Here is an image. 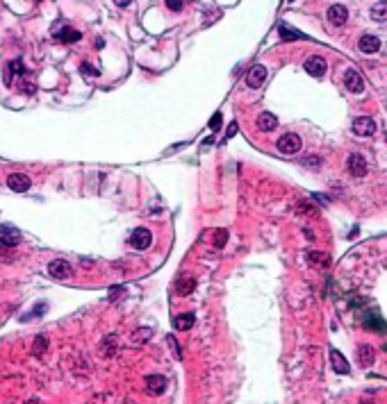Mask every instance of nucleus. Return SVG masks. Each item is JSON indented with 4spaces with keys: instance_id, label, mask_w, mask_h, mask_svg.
Wrapping results in <instances>:
<instances>
[{
    "instance_id": "412c9836",
    "label": "nucleus",
    "mask_w": 387,
    "mask_h": 404,
    "mask_svg": "<svg viewBox=\"0 0 387 404\" xmlns=\"http://www.w3.org/2000/svg\"><path fill=\"white\" fill-rule=\"evenodd\" d=\"M280 36L285 39V41H296V39H305V34H301L298 30H292L289 25L280 23Z\"/></svg>"
},
{
    "instance_id": "1a4fd4ad",
    "label": "nucleus",
    "mask_w": 387,
    "mask_h": 404,
    "mask_svg": "<svg viewBox=\"0 0 387 404\" xmlns=\"http://www.w3.org/2000/svg\"><path fill=\"white\" fill-rule=\"evenodd\" d=\"M0 243L7 248H14L21 243V232H18L16 227H12V225H2L0 227Z\"/></svg>"
},
{
    "instance_id": "9b49d317",
    "label": "nucleus",
    "mask_w": 387,
    "mask_h": 404,
    "mask_svg": "<svg viewBox=\"0 0 387 404\" xmlns=\"http://www.w3.org/2000/svg\"><path fill=\"white\" fill-rule=\"evenodd\" d=\"M357 48H360L364 55H374V53H378V50H381V39H378V36H374V34H364V36H360Z\"/></svg>"
},
{
    "instance_id": "a878e982",
    "label": "nucleus",
    "mask_w": 387,
    "mask_h": 404,
    "mask_svg": "<svg viewBox=\"0 0 387 404\" xmlns=\"http://www.w3.org/2000/svg\"><path fill=\"white\" fill-rule=\"evenodd\" d=\"M46 345H48V339H46V336H36L32 352H35V354H43V352H46Z\"/></svg>"
},
{
    "instance_id": "6e6552de",
    "label": "nucleus",
    "mask_w": 387,
    "mask_h": 404,
    "mask_svg": "<svg viewBox=\"0 0 387 404\" xmlns=\"http://www.w3.org/2000/svg\"><path fill=\"white\" fill-rule=\"evenodd\" d=\"M7 186L16 191V193H25L28 188H30V177L25 175V173H12V175L7 177Z\"/></svg>"
},
{
    "instance_id": "f257e3e1",
    "label": "nucleus",
    "mask_w": 387,
    "mask_h": 404,
    "mask_svg": "<svg viewBox=\"0 0 387 404\" xmlns=\"http://www.w3.org/2000/svg\"><path fill=\"white\" fill-rule=\"evenodd\" d=\"M278 150L282 155H296L298 150H301V136L298 134H282L278 139Z\"/></svg>"
},
{
    "instance_id": "72a5a7b5",
    "label": "nucleus",
    "mask_w": 387,
    "mask_h": 404,
    "mask_svg": "<svg viewBox=\"0 0 387 404\" xmlns=\"http://www.w3.org/2000/svg\"><path fill=\"white\" fill-rule=\"evenodd\" d=\"M35 2H39V0H35Z\"/></svg>"
},
{
    "instance_id": "39448f33",
    "label": "nucleus",
    "mask_w": 387,
    "mask_h": 404,
    "mask_svg": "<svg viewBox=\"0 0 387 404\" xmlns=\"http://www.w3.org/2000/svg\"><path fill=\"white\" fill-rule=\"evenodd\" d=\"M48 273H50V277H53V280H69V277L73 275V268H71V264H69V261L57 259V261H50Z\"/></svg>"
},
{
    "instance_id": "5701e85b",
    "label": "nucleus",
    "mask_w": 387,
    "mask_h": 404,
    "mask_svg": "<svg viewBox=\"0 0 387 404\" xmlns=\"http://www.w3.org/2000/svg\"><path fill=\"white\" fill-rule=\"evenodd\" d=\"M364 327H369V329H376L378 327V332H385V322L381 320L378 316H364Z\"/></svg>"
},
{
    "instance_id": "c756f323",
    "label": "nucleus",
    "mask_w": 387,
    "mask_h": 404,
    "mask_svg": "<svg viewBox=\"0 0 387 404\" xmlns=\"http://www.w3.org/2000/svg\"><path fill=\"white\" fill-rule=\"evenodd\" d=\"M80 68H82V73H84V75H91V77H94V75H98V70H96L91 64H87V62H84V64L80 66Z\"/></svg>"
},
{
    "instance_id": "dca6fc26",
    "label": "nucleus",
    "mask_w": 387,
    "mask_h": 404,
    "mask_svg": "<svg viewBox=\"0 0 387 404\" xmlns=\"http://www.w3.org/2000/svg\"><path fill=\"white\" fill-rule=\"evenodd\" d=\"M330 361H333L335 373H340V375H349V373H351V368H349V361H346L344 354H340L337 350L330 352Z\"/></svg>"
},
{
    "instance_id": "cd10ccee",
    "label": "nucleus",
    "mask_w": 387,
    "mask_h": 404,
    "mask_svg": "<svg viewBox=\"0 0 387 404\" xmlns=\"http://www.w3.org/2000/svg\"><path fill=\"white\" fill-rule=\"evenodd\" d=\"M167 343L171 345L173 354H176V359H182V352H180V345H178V341H176V336H167Z\"/></svg>"
},
{
    "instance_id": "4be33fe9",
    "label": "nucleus",
    "mask_w": 387,
    "mask_h": 404,
    "mask_svg": "<svg viewBox=\"0 0 387 404\" xmlns=\"http://www.w3.org/2000/svg\"><path fill=\"white\" fill-rule=\"evenodd\" d=\"M150 334H153V332H150L148 327H141V329H137V332H135V334H132V343H135V345H141V343H146V341L150 339Z\"/></svg>"
},
{
    "instance_id": "2f4dec72",
    "label": "nucleus",
    "mask_w": 387,
    "mask_h": 404,
    "mask_svg": "<svg viewBox=\"0 0 387 404\" xmlns=\"http://www.w3.org/2000/svg\"><path fill=\"white\" fill-rule=\"evenodd\" d=\"M235 134H237V123H230V127H228V132H226V139H232Z\"/></svg>"
},
{
    "instance_id": "393cba45",
    "label": "nucleus",
    "mask_w": 387,
    "mask_h": 404,
    "mask_svg": "<svg viewBox=\"0 0 387 404\" xmlns=\"http://www.w3.org/2000/svg\"><path fill=\"white\" fill-rule=\"evenodd\" d=\"M194 286H196V281L191 280V277H187V280H180V281H178V293H180V295H189V293L194 291Z\"/></svg>"
},
{
    "instance_id": "f03ea898",
    "label": "nucleus",
    "mask_w": 387,
    "mask_h": 404,
    "mask_svg": "<svg viewBox=\"0 0 387 404\" xmlns=\"http://www.w3.org/2000/svg\"><path fill=\"white\" fill-rule=\"evenodd\" d=\"M353 132L357 136H374L376 134V121L371 116H357L353 121Z\"/></svg>"
},
{
    "instance_id": "0eeeda50",
    "label": "nucleus",
    "mask_w": 387,
    "mask_h": 404,
    "mask_svg": "<svg viewBox=\"0 0 387 404\" xmlns=\"http://www.w3.org/2000/svg\"><path fill=\"white\" fill-rule=\"evenodd\" d=\"M264 80H267V68L262 64H255L248 70V75H246V84L250 89H260L264 84Z\"/></svg>"
},
{
    "instance_id": "ddd939ff",
    "label": "nucleus",
    "mask_w": 387,
    "mask_h": 404,
    "mask_svg": "<svg viewBox=\"0 0 387 404\" xmlns=\"http://www.w3.org/2000/svg\"><path fill=\"white\" fill-rule=\"evenodd\" d=\"M328 21L333 25H344L349 21V9L344 5H333L328 9Z\"/></svg>"
},
{
    "instance_id": "2eb2a0df",
    "label": "nucleus",
    "mask_w": 387,
    "mask_h": 404,
    "mask_svg": "<svg viewBox=\"0 0 387 404\" xmlns=\"http://www.w3.org/2000/svg\"><path fill=\"white\" fill-rule=\"evenodd\" d=\"M355 357H357V361H360V366H371L374 363V359H376V350L371 345H360L355 350Z\"/></svg>"
},
{
    "instance_id": "7c9ffc66",
    "label": "nucleus",
    "mask_w": 387,
    "mask_h": 404,
    "mask_svg": "<svg viewBox=\"0 0 387 404\" xmlns=\"http://www.w3.org/2000/svg\"><path fill=\"white\" fill-rule=\"evenodd\" d=\"M221 125V114H214L212 116V121H210V129H216Z\"/></svg>"
},
{
    "instance_id": "20e7f679",
    "label": "nucleus",
    "mask_w": 387,
    "mask_h": 404,
    "mask_svg": "<svg viewBox=\"0 0 387 404\" xmlns=\"http://www.w3.org/2000/svg\"><path fill=\"white\" fill-rule=\"evenodd\" d=\"M53 36H55V39H60L62 43H75V41H80V39H82V34H80L77 30L66 28V25H62V23H60V25L55 23Z\"/></svg>"
},
{
    "instance_id": "c85d7f7f",
    "label": "nucleus",
    "mask_w": 387,
    "mask_h": 404,
    "mask_svg": "<svg viewBox=\"0 0 387 404\" xmlns=\"http://www.w3.org/2000/svg\"><path fill=\"white\" fill-rule=\"evenodd\" d=\"M167 7L171 12H180L182 9V0H167Z\"/></svg>"
},
{
    "instance_id": "b1692460",
    "label": "nucleus",
    "mask_w": 387,
    "mask_h": 404,
    "mask_svg": "<svg viewBox=\"0 0 387 404\" xmlns=\"http://www.w3.org/2000/svg\"><path fill=\"white\" fill-rule=\"evenodd\" d=\"M308 259H310V261H312L315 266H323V268L330 264V257H328V254H321V252H310Z\"/></svg>"
},
{
    "instance_id": "a211bd4d",
    "label": "nucleus",
    "mask_w": 387,
    "mask_h": 404,
    "mask_svg": "<svg viewBox=\"0 0 387 404\" xmlns=\"http://www.w3.org/2000/svg\"><path fill=\"white\" fill-rule=\"evenodd\" d=\"M12 73H14V75H23V73H25V66H23V62H21V59H12V62L7 64V68H5V84H12Z\"/></svg>"
},
{
    "instance_id": "aec40b11",
    "label": "nucleus",
    "mask_w": 387,
    "mask_h": 404,
    "mask_svg": "<svg viewBox=\"0 0 387 404\" xmlns=\"http://www.w3.org/2000/svg\"><path fill=\"white\" fill-rule=\"evenodd\" d=\"M371 18L378 21V23H385L387 21V2L385 0H383V2H376V5L371 7Z\"/></svg>"
},
{
    "instance_id": "6ab92c4d",
    "label": "nucleus",
    "mask_w": 387,
    "mask_h": 404,
    "mask_svg": "<svg viewBox=\"0 0 387 404\" xmlns=\"http://www.w3.org/2000/svg\"><path fill=\"white\" fill-rule=\"evenodd\" d=\"M194 322H196V316H194V313H180V316H176L173 325H176V329L185 332V329H191V327H194Z\"/></svg>"
},
{
    "instance_id": "f8f14e48",
    "label": "nucleus",
    "mask_w": 387,
    "mask_h": 404,
    "mask_svg": "<svg viewBox=\"0 0 387 404\" xmlns=\"http://www.w3.org/2000/svg\"><path fill=\"white\" fill-rule=\"evenodd\" d=\"M349 170H351V175H355V177L367 175V159L360 153H353L351 157H349Z\"/></svg>"
},
{
    "instance_id": "473e14b6",
    "label": "nucleus",
    "mask_w": 387,
    "mask_h": 404,
    "mask_svg": "<svg viewBox=\"0 0 387 404\" xmlns=\"http://www.w3.org/2000/svg\"><path fill=\"white\" fill-rule=\"evenodd\" d=\"M132 0H114V5H119V7H128Z\"/></svg>"
},
{
    "instance_id": "7ed1b4c3",
    "label": "nucleus",
    "mask_w": 387,
    "mask_h": 404,
    "mask_svg": "<svg viewBox=\"0 0 387 404\" xmlns=\"http://www.w3.org/2000/svg\"><path fill=\"white\" fill-rule=\"evenodd\" d=\"M130 243L135 250H148L150 243H153V234L146 227H137L130 236Z\"/></svg>"
},
{
    "instance_id": "423d86ee",
    "label": "nucleus",
    "mask_w": 387,
    "mask_h": 404,
    "mask_svg": "<svg viewBox=\"0 0 387 404\" xmlns=\"http://www.w3.org/2000/svg\"><path fill=\"white\" fill-rule=\"evenodd\" d=\"M344 87L351 91V93H362L364 91V80L362 75L357 73L355 68H349L344 73Z\"/></svg>"
},
{
    "instance_id": "f3484780",
    "label": "nucleus",
    "mask_w": 387,
    "mask_h": 404,
    "mask_svg": "<svg viewBox=\"0 0 387 404\" xmlns=\"http://www.w3.org/2000/svg\"><path fill=\"white\" fill-rule=\"evenodd\" d=\"M257 127L262 129V132H271V129L278 127V118H276L274 114H269V112L260 114V116H257Z\"/></svg>"
},
{
    "instance_id": "bb28decb",
    "label": "nucleus",
    "mask_w": 387,
    "mask_h": 404,
    "mask_svg": "<svg viewBox=\"0 0 387 404\" xmlns=\"http://www.w3.org/2000/svg\"><path fill=\"white\" fill-rule=\"evenodd\" d=\"M226 241H228V232H226V229H216V232H214V246L216 248H223V246H226Z\"/></svg>"
},
{
    "instance_id": "9d476101",
    "label": "nucleus",
    "mask_w": 387,
    "mask_h": 404,
    "mask_svg": "<svg viewBox=\"0 0 387 404\" xmlns=\"http://www.w3.org/2000/svg\"><path fill=\"white\" fill-rule=\"evenodd\" d=\"M326 68H328V66H326V59H323V57H317V55H315V57L305 59V70H308L312 77H323V75H326Z\"/></svg>"
},
{
    "instance_id": "4468645a",
    "label": "nucleus",
    "mask_w": 387,
    "mask_h": 404,
    "mask_svg": "<svg viewBox=\"0 0 387 404\" xmlns=\"http://www.w3.org/2000/svg\"><path fill=\"white\" fill-rule=\"evenodd\" d=\"M146 388L153 395H162V393L167 391V379L162 375H150V377H146Z\"/></svg>"
}]
</instances>
